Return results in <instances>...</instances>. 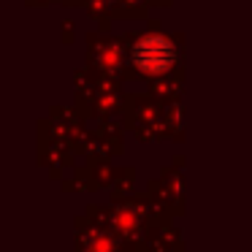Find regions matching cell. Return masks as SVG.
I'll list each match as a JSON object with an SVG mask.
<instances>
[{
	"label": "cell",
	"instance_id": "6da1fadb",
	"mask_svg": "<svg viewBox=\"0 0 252 252\" xmlns=\"http://www.w3.org/2000/svg\"><path fill=\"white\" fill-rule=\"evenodd\" d=\"M136 63L144 68V71H152V73H158V71H163V68H168V63H171V46L165 44L163 38H144L141 44L136 46Z\"/></svg>",
	"mask_w": 252,
	"mask_h": 252
}]
</instances>
